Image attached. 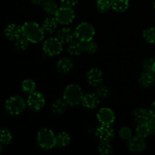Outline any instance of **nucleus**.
<instances>
[{
  "label": "nucleus",
  "mask_w": 155,
  "mask_h": 155,
  "mask_svg": "<svg viewBox=\"0 0 155 155\" xmlns=\"http://www.w3.org/2000/svg\"><path fill=\"white\" fill-rule=\"evenodd\" d=\"M22 34L32 43H39L45 37L42 27L33 21L26 22L22 26Z\"/></svg>",
  "instance_id": "1"
},
{
  "label": "nucleus",
  "mask_w": 155,
  "mask_h": 155,
  "mask_svg": "<svg viewBox=\"0 0 155 155\" xmlns=\"http://www.w3.org/2000/svg\"><path fill=\"white\" fill-rule=\"evenodd\" d=\"M83 95L82 89L78 85L71 84L64 91L63 99L68 105L74 107L82 102Z\"/></svg>",
  "instance_id": "2"
},
{
  "label": "nucleus",
  "mask_w": 155,
  "mask_h": 155,
  "mask_svg": "<svg viewBox=\"0 0 155 155\" xmlns=\"http://www.w3.org/2000/svg\"><path fill=\"white\" fill-rule=\"evenodd\" d=\"M37 142L40 148L50 150L56 146V136L51 130L42 128L37 133Z\"/></svg>",
  "instance_id": "3"
},
{
  "label": "nucleus",
  "mask_w": 155,
  "mask_h": 155,
  "mask_svg": "<svg viewBox=\"0 0 155 155\" xmlns=\"http://www.w3.org/2000/svg\"><path fill=\"white\" fill-rule=\"evenodd\" d=\"M75 37L83 43L92 40L95 36V29L89 23L83 22L79 24L74 30Z\"/></svg>",
  "instance_id": "4"
},
{
  "label": "nucleus",
  "mask_w": 155,
  "mask_h": 155,
  "mask_svg": "<svg viewBox=\"0 0 155 155\" xmlns=\"http://www.w3.org/2000/svg\"><path fill=\"white\" fill-rule=\"evenodd\" d=\"M26 107V102L20 96H12L6 101L5 109L12 115H18L22 113Z\"/></svg>",
  "instance_id": "5"
},
{
  "label": "nucleus",
  "mask_w": 155,
  "mask_h": 155,
  "mask_svg": "<svg viewBox=\"0 0 155 155\" xmlns=\"http://www.w3.org/2000/svg\"><path fill=\"white\" fill-rule=\"evenodd\" d=\"M44 52L49 56H55L63 50V43L57 37H51L44 41L42 44Z\"/></svg>",
  "instance_id": "6"
},
{
  "label": "nucleus",
  "mask_w": 155,
  "mask_h": 155,
  "mask_svg": "<svg viewBox=\"0 0 155 155\" xmlns=\"http://www.w3.org/2000/svg\"><path fill=\"white\" fill-rule=\"evenodd\" d=\"M54 18L58 24L62 25H67L74 21L75 18V12L72 8L61 6L58 8L54 15Z\"/></svg>",
  "instance_id": "7"
},
{
  "label": "nucleus",
  "mask_w": 155,
  "mask_h": 155,
  "mask_svg": "<svg viewBox=\"0 0 155 155\" xmlns=\"http://www.w3.org/2000/svg\"><path fill=\"white\" fill-rule=\"evenodd\" d=\"M45 100L43 95L39 92H33L29 95L27 100V104L29 108L34 111H39L43 108Z\"/></svg>",
  "instance_id": "8"
},
{
  "label": "nucleus",
  "mask_w": 155,
  "mask_h": 155,
  "mask_svg": "<svg viewBox=\"0 0 155 155\" xmlns=\"http://www.w3.org/2000/svg\"><path fill=\"white\" fill-rule=\"evenodd\" d=\"M127 148L130 151L139 153L145 151L147 148V142L145 138L137 136L130 138L127 142Z\"/></svg>",
  "instance_id": "9"
},
{
  "label": "nucleus",
  "mask_w": 155,
  "mask_h": 155,
  "mask_svg": "<svg viewBox=\"0 0 155 155\" xmlns=\"http://www.w3.org/2000/svg\"><path fill=\"white\" fill-rule=\"evenodd\" d=\"M95 136L101 142H110L114 136V131L110 125L101 124L97 128Z\"/></svg>",
  "instance_id": "10"
},
{
  "label": "nucleus",
  "mask_w": 155,
  "mask_h": 155,
  "mask_svg": "<svg viewBox=\"0 0 155 155\" xmlns=\"http://www.w3.org/2000/svg\"><path fill=\"white\" fill-rule=\"evenodd\" d=\"M87 82L92 87H98L103 81V74L100 69L93 68L88 71L86 74Z\"/></svg>",
  "instance_id": "11"
},
{
  "label": "nucleus",
  "mask_w": 155,
  "mask_h": 155,
  "mask_svg": "<svg viewBox=\"0 0 155 155\" xmlns=\"http://www.w3.org/2000/svg\"><path fill=\"white\" fill-rule=\"evenodd\" d=\"M97 119L101 124L110 125L115 120V115L113 110L107 107H102L97 114Z\"/></svg>",
  "instance_id": "12"
},
{
  "label": "nucleus",
  "mask_w": 155,
  "mask_h": 155,
  "mask_svg": "<svg viewBox=\"0 0 155 155\" xmlns=\"http://www.w3.org/2000/svg\"><path fill=\"white\" fill-rule=\"evenodd\" d=\"M133 117L138 124H146L152 117L151 113H150V110L145 108H142V107H138V108L135 109V110L133 111Z\"/></svg>",
  "instance_id": "13"
},
{
  "label": "nucleus",
  "mask_w": 155,
  "mask_h": 155,
  "mask_svg": "<svg viewBox=\"0 0 155 155\" xmlns=\"http://www.w3.org/2000/svg\"><path fill=\"white\" fill-rule=\"evenodd\" d=\"M100 98L96 93H87L83 95L82 99V104L86 108L94 109L98 105Z\"/></svg>",
  "instance_id": "14"
},
{
  "label": "nucleus",
  "mask_w": 155,
  "mask_h": 155,
  "mask_svg": "<svg viewBox=\"0 0 155 155\" xmlns=\"http://www.w3.org/2000/svg\"><path fill=\"white\" fill-rule=\"evenodd\" d=\"M4 34L10 40H15L22 35V27L15 24H12L5 27Z\"/></svg>",
  "instance_id": "15"
},
{
  "label": "nucleus",
  "mask_w": 155,
  "mask_h": 155,
  "mask_svg": "<svg viewBox=\"0 0 155 155\" xmlns=\"http://www.w3.org/2000/svg\"><path fill=\"white\" fill-rule=\"evenodd\" d=\"M56 37L62 42V43H69L75 37V32L70 27H63L58 30Z\"/></svg>",
  "instance_id": "16"
},
{
  "label": "nucleus",
  "mask_w": 155,
  "mask_h": 155,
  "mask_svg": "<svg viewBox=\"0 0 155 155\" xmlns=\"http://www.w3.org/2000/svg\"><path fill=\"white\" fill-rule=\"evenodd\" d=\"M84 51V43L79 39H74L68 43V52L71 55H80Z\"/></svg>",
  "instance_id": "17"
},
{
  "label": "nucleus",
  "mask_w": 155,
  "mask_h": 155,
  "mask_svg": "<svg viewBox=\"0 0 155 155\" xmlns=\"http://www.w3.org/2000/svg\"><path fill=\"white\" fill-rule=\"evenodd\" d=\"M155 82L154 74L152 71H146L142 73L139 79V83L142 87L148 88Z\"/></svg>",
  "instance_id": "18"
},
{
  "label": "nucleus",
  "mask_w": 155,
  "mask_h": 155,
  "mask_svg": "<svg viewBox=\"0 0 155 155\" xmlns=\"http://www.w3.org/2000/svg\"><path fill=\"white\" fill-rule=\"evenodd\" d=\"M58 24V22L55 19V18H53V17H47L44 20L43 23H42V27L45 33L51 34L52 33H54V30L57 28Z\"/></svg>",
  "instance_id": "19"
},
{
  "label": "nucleus",
  "mask_w": 155,
  "mask_h": 155,
  "mask_svg": "<svg viewBox=\"0 0 155 155\" xmlns=\"http://www.w3.org/2000/svg\"><path fill=\"white\" fill-rule=\"evenodd\" d=\"M57 68L59 72L66 74L68 73L73 68V61L71 58L64 57L58 61Z\"/></svg>",
  "instance_id": "20"
},
{
  "label": "nucleus",
  "mask_w": 155,
  "mask_h": 155,
  "mask_svg": "<svg viewBox=\"0 0 155 155\" xmlns=\"http://www.w3.org/2000/svg\"><path fill=\"white\" fill-rule=\"evenodd\" d=\"M67 105L68 104L64 99H57L51 104V110L54 114L61 115L66 110Z\"/></svg>",
  "instance_id": "21"
},
{
  "label": "nucleus",
  "mask_w": 155,
  "mask_h": 155,
  "mask_svg": "<svg viewBox=\"0 0 155 155\" xmlns=\"http://www.w3.org/2000/svg\"><path fill=\"white\" fill-rule=\"evenodd\" d=\"M111 8L119 13L126 12L130 6L129 0H110Z\"/></svg>",
  "instance_id": "22"
},
{
  "label": "nucleus",
  "mask_w": 155,
  "mask_h": 155,
  "mask_svg": "<svg viewBox=\"0 0 155 155\" xmlns=\"http://www.w3.org/2000/svg\"><path fill=\"white\" fill-rule=\"evenodd\" d=\"M71 138L69 133L67 132H61L56 136V146L64 148L68 145L71 142Z\"/></svg>",
  "instance_id": "23"
},
{
  "label": "nucleus",
  "mask_w": 155,
  "mask_h": 155,
  "mask_svg": "<svg viewBox=\"0 0 155 155\" xmlns=\"http://www.w3.org/2000/svg\"><path fill=\"white\" fill-rule=\"evenodd\" d=\"M42 8H43L44 12L48 15H54L58 9V7L55 2L52 1V0H48V1L44 2V3L42 4Z\"/></svg>",
  "instance_id": "24"
},
{
  "label": "nucleus",
  "mask_w": 155,
  "mask_h": 155,
  "mask_svg": "<svg viewBox=\"0 0 155 155\" xmlns=\"http://www.w3.org/2000/svg\"><path fill=\"white\" fill-rule=\"evenodd\" d=\"M36 86V83L34 82V80H33L32 79H26L22 82L21 89H22L23 92H24L25 93L30 94L35 92Z\"/></svg>",
  "instance_id": "25"
},
{
  "label": "nucleus",
  "mask_w": 155,
  "mask_h": 155,
  "mask_svg": "<svg viewBox=\"0 0 155 155\" xmlns=\"http://www.w3.org/2000/svg\"><path fill=\"white\" fill-rule=\"evenodd\" d=\"M143 39L149 44H155V27H148L142 33Z\"/></svg>",
  "instance_id": "26"
},
{
  "label": "nucleus",
  "mask_w": 155,
  "mask_h": 155,
  "mask_svg": "<svg viewBox=\"0 0 155 155\" xmlns=\"http://www.w3.org/2000/svg\"><path fill=\"white\" fill-rule=\"evenodd\" d=\"M12 140V135L10 130L7 128L0 129V143L2 145H8Z\"/></svg>",
  "instance_id": "27"
},
{
  "label": "nucleus",
  "mask_w": 155,
  "mask_h": 155,
  "mask_svg": "<svg viewBox=\"0 0 155 155\" xmlns=\"http://www.w3.org/2000/svg\"><path fill=\"white\" fill-rule=\"evenodd\" d=\"M29 42L30 41L22 34L21 36H20L19 37L15 39V48L18 51H24L28 47Z\"/></svg>",
  "instance_id": "28"
},
{
  "label": "nucleus",
  "mask_w": 155,
  "mask_h": 155,
  "mask_svg": "<svg viewBox=\"0 0 155 155\" xmlns=\"http://www.w3.org/2000/svg\"><path fill=\"white\" fill-rule=\"evenodd\" d=\"M136 133L137 136L142 138H145V139H146L148 136H149L151 135V133H150L149 128H148V126L147 124V123L146 124H138L137 127L136 129Z\"/></svg>",
  "instance_id": "29"
},
{
  "label": "nucleus",
  "mask_w": 155,
  "mask_h": 155,
  "mask_svg": "<svg viewBox=\"0 0 155 155\" xmlns=\"http://www.w3.org/2000/svg\"><path fill=\"white\" fill-rule=\"evenodd\" d=\"M98 151L101 155H109L113 152V147L109 142H101L98 145Z\"/></svg>",
  "instance_id": "30"
},
{
  "label": "nucleus",
  "mask_w": 155,
  "mask_h": 155,
  "mask_svg": "<svg viewBox=\"0 0 155 155\" xmlns=\"http://www.w3.org/2000/svg\"><path fill=\"white\" fill-rule=\"evenodd\" d=\"M96 8L101 13H105L111 8L110 0H97Z\"/></svg>",
  "instance_id": "31"
},
{
  "label": "nucleus",
  "mask_w": 155,
  "mask_h": 155,
  "mask_svg": "<svg viewBox=\"0 0 155 155\" xmlns=\"http://www.w3.org/2000/svg\"><path fill=\"white\" fill-rule=\"evenodd\" d=\"M98 50V45L94 41L90 40L88 42H84V51H86L87 54H95Z\"/></svg>",
  "instance_id": "32"
},
{
  "label": "nucleus",
  "mask_w": 155,
  "mask_h": 155,
  "mask_svg": "<svg viewBox=\"0 0 155 155\" xmlns=\"http://www.w3.org/2000/svg\"><path fill=\"white\" fill-rule=\"evenodd\" d=\"M120 137L124 140H129L130 138L133 137V132L130 128L127 127H124L119 131Z\"/></svg>",
  "instance_id": "33"
},
{
  "label": "nucleus",
  "mask_w": 155,
  "mask_h": 155,
  "mask_svg": "<svg viewBox=\"0 0 155 155\" xmlns=\"http://www.w3.org/2000/svg\"><path fill=\"white\" fill-rule=\"evenodd\" d=\"M95 93L97 94V95H98L100 98H105L110 95V90H109V89L107 86H101V85H100V86H98V88H97V90Z\"/></svg>",
  "instance_id": "34"
},
{
  "label": "nucleus",
  "mask_w": 155,
  "mask_h": 155,
  "mask_svg": "<svg viewBox=\"0 0 155 155\" xmlns=\"http://www.w3.org/2000/svg\"><path fill=\"white\" fill-rule=\"evenodd\" d=\"M154 62L155 59L154 58H151L147 59V60H145V62L143 63V68L146 71H152Z\"/></svg>",
  "instance_id": "35"
},
{
  "label": "nucleus",
  "mask_w": 155,
  "mask_h": 155,
  "mask_svg": "<svg viewBox=\"0 0 155 155\" xmlns=\"http://www.w3.org/2000/svg\"><path fill=\"white\" fill-rule=\"evenodd\" d=\"M61 3V6H66V7H74L77 5L80 0H60Z\"/></svg>",
  "instance_id": "36"
},
{
  "label": "nucleus",
  "mask_w": 155,
  "mask_h": 155,
  "mask_svg": "<svg viewBox=\"0 0 155 155\" xmlns=\"http://www.w3.org/2000/svg\"><path fill=\"white\" fill-rule=\"evenodd\" d=\"M151 135H155V118L151 117L147 123Z\"/></svg>",
  "instance_id": "37"
},
{
  "label": "nucleus",
  "mask_w": 155,
  "mask_h": 155,
  "mask_svg": "<svg viewBox=\"0 0 155 155\" xmlns=\"http://www.w3.org/2000/svg\"><path fill=\"white\" fill-rule=\"evenodd\" d=\"M150 113L152 117L155 118V101L151 104V107H150Z\"/></svg>",
  "instance_id": "38"
},
{
  "label": "nucleus",
  "mask_w": 155,
  "mask_h": 155,
  "mask_svg": "<svg viewBox=\"0 0 155 155\" xmlns=\"http://www.w3.org/2000/svg\"><path fill=\"white\" fill-rule=\"evenodd\" d=\"M32 2V4L34 5H41L44 3L45 0H30Z\"/></svg>",
  "instance_id": "39"
},
{
  "label": "nucleus",
  "mask_w": 155,
  "mask_h": 155,
  "mask_svg": "<svg viewBox=\"0 0 155 155\" xmlns=\"http://www.w3.org/2000/svg\"><path fill=\"white\" fill-rule=\"evenodd\" d=\"M2 144L0 143V154H1V152L2 151Z\"/></svg>",
  "instance_id": "40"
},
{
  "label": "nucleus",
  "mask_w": 155,
  "mask_h": 155,
  "mask_svg": "<svg viewBox=\"0 0 155 155\" xmlns=\"http://www.w3.org/2000/svg\"><path fill=\"white\" fill-rule=\"evenodd\" d=\"M152 71H153V73H154V75H155V62H154V67H153Z\"/></svg>",
  "instance_id": "41"
},
{
  "label": "nucleus",
  "mask_w": 155,
  "mask_h": 155,
  "mask_svg": "<svg viewBox=\"0 0 155 155\" xmlns=\"http://www.w3.org/2000/svg\"><path fill=\"white\" fill-rule=\"evenodd\" d=\"M153 7H154V9L155 10V0H154V2H153Z\"/></svg>",
  "instance_id": "42"
}]
</instances>
